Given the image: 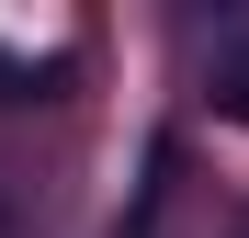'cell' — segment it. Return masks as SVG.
<instances>
[{"label": "cell", "instance_id": "obj_3", "mask_svg": "<svg viewBox=\"0 0 249 238\" xmlns=\"http://www.w3.org/2000/svg\"><path fill=\"white\" fill-rule=\"evenodd\" d=\"M124 238H159V170H147V193H136V227Z\"/></svg>", "mask_w": 249, "mask_h": 238}, {"label": "cell", "instance_id": "obj_1", "mask_svg": "<svg viewBox=\"0 0 249 238\" xmlns=\"http://www.w3.org/2000/svg\"><path fill=\"white\" fill-rule=\"evenodd\" d=\"M215 113H227V125H249V23L215 34Z\"/></svg>", "mask_w": 249, "mask_h": 238}, {"label": "cell", "instance_id": "obj_2", "mask_svg": "<svg viewBox=\"0 0 249 238\" xmlns=\"http://www.w3.org/2000/svg\"><path fill=\"white\" fill-rule=\"evenodd\" d=\"M0 102H46V68H23V57H0Z\"/></svg>", "mask_w": 249, "mask_h": 238}]
</instances>
